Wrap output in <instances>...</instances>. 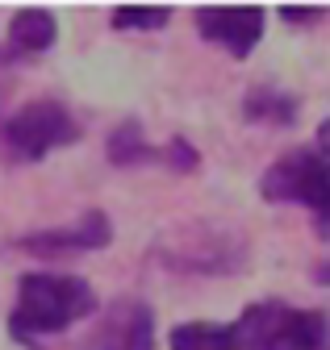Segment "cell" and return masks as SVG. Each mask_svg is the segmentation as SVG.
I'll return each instance as SVG.
<instances>
[{"label":"cell","mask_w":330,"mask_h":350,"mask_svg":"<svg viewBox=\"0 0 330 350\" xmlns=\"http://www.w3.org/2000/svg\"><path fill=\"white\" fill-rule=\"evenodd\" d=\"M97 313V292L79 275H59V271H25L17 280V304L9 313V338L21 346H38L51 334L71 329Z\"/></svg>","instance_id":"cell-1"},{"label":"cell","mask_w":330,"mask_h":350,"mask_svg":"<svg viewBox=\"0 0 330 350\" xmlns=\"http://www.w3.org/2000/svg\"><path fill=\"white\" fill-rule=\"evenodd\" d=\"M230 334L238 350H326V313L268 296L246 304L230 321Z\"/></svg>","instance_id":"cell-2"},{"label":"cell","mask_w":330,"mask_h":350,"mask_svg":"<svg viewBox=\"0 0 330 350\" xmlns=\"http://www.w3.org/2000/svg\"><path fill=\"white\" fill-rule=\"evenodd\" d=\"M79 142V121L63 100H34L0 125V150L13 163H42L47 154Z\"/></svg>","instance_id":"cell-3"},{"label":"cell","mask_w":330,"mask_h":350,"mask_svg":"<svg viewBox=\"0 0 330 350\" xmlns=\"http://www.w3.org/2000/svg\"><path fill=\"white\" fill-rule=\"evenodd\" d=\"M259 196L272 204H301L314 213V226L326 238V217H330V167H326V150L305 146L276 159L264 175H259Z\"/></svg>","instance_id":"cell-4"},{"label":"cell","mask_w":330,"mask_h":350,"mask_svg":"<svg viewBox=\"0 0 330 350\" xmlns=\"http://www.w3.org/2000/svg\"><path fill=\"white\" fill-rule=\"evenodd\" d=\"M192 238L188 242H155V258L172 271H184V275H222V271H234L242 267L246 258V246L234 242V238H214V230H188Z\"/></svg>","instance_id":"cell-5"},{"label":"cell","mask_w":330,"mask_h":350,"mask_svg":"<svg viewBox=\"0 0 330 350\" xmlns=\"http://www.w3.org/2000/svg\"><path fill=\"white\" fill-rule=\"evenodd\" d=\"M113 242V221L105 208H84L71 226H55V230H34L25 238L13 242V250H25L34 258H67V254H88V250H105Z\"/></svg>","instance_id":"cell-6"},{"label":"cell","mask_w":330,"mask_h":350,"mask_svg":"<svg viewBox=\"0 0 330 350\" xmlns=\"http://www.w3.org/2000/svg\"><path fill=\"white\" fill-rule=\"evenodd\" d=\"M79 350H155V309L147 300H113Z\"/></svg>","instance_id":"cell-7"},{"label":"cell","mask_w":330,"mask_h":350,"mask_svg":"<svg viewBox=\"0 0 330 350\" xmlns=\"http://www.w3.org/2000/svg\"><path fill=\"white\" fill-rule=\"evenodd\" d=\"M192 21H196L201 38L218 42L234 59H246L268 29V9H259V5H210V9H196Z\"/></svg>","instance_id":"cell-8"},{"label":"cell","mask_w":330,"mask_h":350,"mask_svg":"<svg viewBox=\"0 0 330 350\" xmlns=\"http://www.w3.org/2000/svg\"><path fill=\"white\" fill-rule=\"evenodd\" d=\"M55 38H59V21L51 9H17L5 33V46H0V63L47 55L55 46Z\"/></svg>","instance_id":"cell-9"},{"label":"cell","mask_w":330,"mask_h":350,"mask_svg":"<svg viewBox=\"0 0 330 350\" xmlns=\"http://www.w3.org/2000/svg\"><path fill=\"white\" fill-rule=\"evenodd\" d=\"M301 117V96L280 83H255L242 96V121L251 125H293Z\"/></svg>","instance_id":"cell-10"},{"label":"cell","mask_w":330,"mask_h":350,"mask_svg":"<svg viewBox=\"0 0 330 350\" xmlns=\"http://www.w3.org/2000/svg\"><path fill=\"white\" fill-rule=\"evenodd\" d=\"M105 154L113 167L121 171H130V167H147V163H159V146L147 142V129L138 117H126V121H117L109 129V138H105Z\"/></svg>","instance_id":"cell-11"},{"label":"cell","mask_w":330,"mask_h":350,"mask_svg":"<svg viewBox=\"0 0 330 350\" xmlns=\"http://www.w3.org/2000/svg\"><path fill=\"white\" fill-rule=\"evenodd\" d=\"M168 350H238V346H234L230 325H218V321H184V325L172 329Z\"/></svg>","instance_id":"cell-12"},{"label":"cell","mask_w":330,"mask_h":350,"mask_svg":"<svg viewBox=\"0 0 330 350\" xmlns=\"http://www.w3.org/2000/svg\"><path fill=\"white\" fill-rule=\"evenodd\" d=\"M109 25L117 33H147V29H163L172 25V9L168 5H117Z\"/></svg>","instance_id":"cell-13"},{"label":"cell","mask_w":330,"mask_h":350,"mask_svg":"<svg viewBox=\"0 0 330 350\" xmlns=\"http://www.w3.org/2000/svg\"><path fill=\"white\" fill-rule=\"evenodd\" d=\"M159 163L168 167V171H176V175H192L201 167V154H196V146L184 134H176V138H168V142L159 146Z\"/></svg>","instance_id":"cell-14"},{"label":"cell","mask_w":330,"mask_h":350,"mask_svg":"<svg viewBox=\"0 0 330 350\" xmlns=\"http://www.w3.org/2000/svg\"><path fill=\"white\" fill-rule=\"evenodd\" d=\"M276 13H280V21H288V25H314V21H322L326 9H322V5H305V9H301V5H280Z\"/></svg>","instance_id":"cell-15"}]
</instances>
